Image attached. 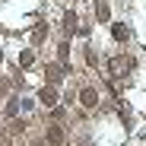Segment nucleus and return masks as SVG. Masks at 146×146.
<instances>
[{
	"label": "nucleus",
	"mask_w": 146,
	"mask_h": 146,
	"mask_svg": "<svg viewBox=\"0 0 146 146\" xmlns=\"http://www.w3.org/2000/svg\"><path fill=\"white\" fill-rule=\"evenodd\" d=\"M38 102H41V105H48V108H51V105H57V102H60L57 86H44V89L38 92Z\"/></svg>",
	"instance_id": "f257e3e1"
},
{
	"label": "nucleus",
	"mask_w": 146,
	"mask_h": 146,
	"mask_svg": "<svg viewBox=\"0 0 146 146\" xmlns=\"http://www.w3.org/2000/svg\"><path fill=\"white\" fill-rule=\"evenodd\" d=\"M44 143H48V146H64V127L51 124V127H48V133H44Z\"/></svg>",
	"instance_id": "f03ea898"
},
{
	"label": "nucleus",
	"mask_w": 146,
	"mask_h": 146,
	"mask_svg": "<svg viewBox=\"0 0 146 146\" xmlns=\"http://www.w3.org/2000/svg\"><path fill=\"white\" fill-rule=\"evenodd\" d=\"M80 105L83 108H95V105H99V95H95V89H80Z\"/></svg>",
	"instance_id": "7ed1b4c3"
},
{
	"label": "nucleus",
	"mask_w": 146,
	"mask_h": 146,
	"mask_svg": "<svg viewBox=\"0 0 146 146\" xmlns=\"http://www.w3.org/2000/svg\"><path fill=\"white\" fill-rule=\"evenodd\" d=\"M32 64H35V54H32V51H22V54H19V67H22V70H29Z\"/></svg>",
	"instance_id": "20e7f679"
},
{
	"label": "nucleus",
	"mask_w": 146,
	"mask_h": 146,
	"mask_svg": "<svg viewBox=\"0 0 146 146\" xmlns=\"http://www.w3.org/2000/svg\"><path fill=\"white\" fill-rule=\"evenodd\" d=\"M95 13H99V22H108V19H111V7H108V3H99Z\"/></svg>",
	"instance_id": "39448f33"
},
{
	"label": "nucleus",
	"mask_w": 146,
	"mask_h": 146,
	"mask_svg": "<svg viewBox=\"0 0 146 146\" xmlns=\"http://www.w3.org/2000/svg\"><path fill=\"white\" fill-rule=\"evenodd\" d=\"M111 32H114V38H117V41H124V38L130 35V29H127V26H121V22H117V26H114Z\"/></svg>",
	"instance_id": "423d86ee"
},
{
	"label": "nucleus",
	"mask_w": 146,
	"mask_h": 146,
	"mask_svg": "<svg viewBox=\"0 0 146 146\" xmlns=\"http://www.w3.org/2000/svg\"><path fill=\"white\" fill-rule=\"evenodd\" d=\"M44 32H48V29H44V22H38V26H35V32H32V41L38 44V41L44 38Z\"/></svg>",
	"instance_id": "0eeeda50"
},
{
	"label": "nucleus",
	"mask_w": 146,
	"mask_h": 146,
	"mask_svg": "<svg viewBox=\"0 0 146 146\" xmlns=\"http://www.w3.org/2000/svg\"><path fill=\"white\" fill-rule=\"evenodd\" d=\"M73 16H76V13H67V19H64V29H67V32L76 29V19H73Z\"/></svg>",
	"instance_id": "6e6552de"
},
{
	"label": "nucleus",
	"mask_w": 146,
	"mask_h": 146,
	"mask_svg": "<svg viewBox=\"0 0 146 146\" xmlns=\"http://www.w3.org/2000/svg\"><path fill=\"white\" fill-rule=\"evenodd\" d=\"M57 54H60V60H67V54H70V44H67V41L60 44V51H57Z\"/></svg>",
	"instance_id": "1a4fd4ad"
},
{
	"label": "nucleus",
	"mask_w": 146,
	"mask_h": 146,
	"mask_svg": "<svg viewBox=\"0 0 146 146\" xmlns=\"http://www.w3.org/2000/svg\"><path fill=\"white\" fill-rule=\"evenodd\" d=\"M35 146H38V143H35Z\"/></svg>",
	"instance_id": "9d476101"
}]
</instances>
